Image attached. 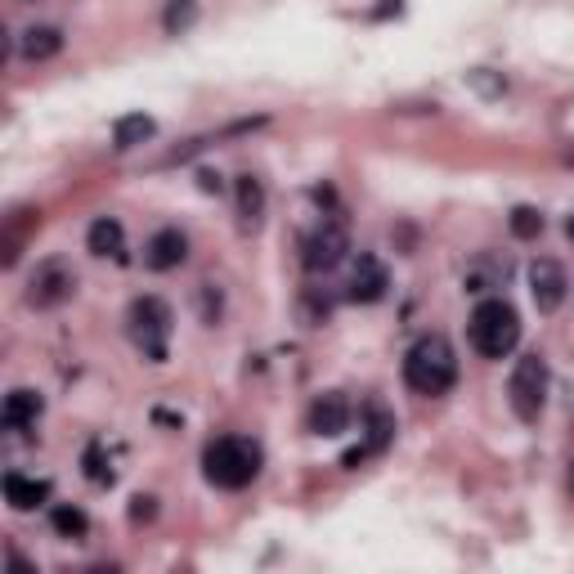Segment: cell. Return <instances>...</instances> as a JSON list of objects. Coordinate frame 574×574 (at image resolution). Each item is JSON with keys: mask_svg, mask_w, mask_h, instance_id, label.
<instances>
[{"mask_svg": "<svg viewBox=\"0 0 574 574\" xmlns=\"http://www.w3.org/2000/svg\"><path fill=\"white\" fill-rule=\"evenodd\" d=\"M404 381L413 395H445L458 381V355L440 332H426L417 337L404 355Z\"/></svg>", "mask_w": 574, "mask_h": 574, "instance_id": "6da1fadb", "label": "cell"}, {"mask_svg": "<svg viewBox=\"0 0 574 574\" xmlns=\"http://www.w3.org/2000/svg\"><path fill=\"white\" fill-rule=\"evenodd\" d=\"M261 445L248 436H220L203 449V475L216 490H248L261 475Z\"/></svg>", "mask_w": 574, "mask_h": 574, "instance_id": "7a4b0ae2", "label": "cell"}, {"mask_svg": "<svg viewBox=\"0 0 574 574\" xmlns=\"http://www.w3.org/2000/svg\"><path fill=\"white\" fill-rule=\"evenodd\" d=\"M467 337L475 346V355H485V359H507L520 342V314L512 310V301L503 297H485L481 306L471 310L467 319Z\"/></svg>", "mask_w": 574, "mask_h": 574, "instance_id": "3957f363", "label": "cell"}, {"mask_svg": "<svg viewBox=\"0 0 574 574\" xmlns=\"http://www.w3.org/2000/svg\"><path fill=\"white\" fill-rule=\"evenodd\" d=\"M171 328H175V314L162 297H135L130 310H126V332L135 351L149 359V364H162L167 351H171Z\"/></svg>", "mask_w": 574, "mask_h": 574, "instance_id": "277c9868", "label": "cell"}, {"mask_svg": "<svg viewBox=\"0 0 574 574\" xmlns=\"http://www.w3.org/2000/svg\"><path fill=\"white\" fill-rule=\"evenodd\" d=\"M507 400H512V413L520 422H539V413L548 404V359L543 355H520L516 359L512 381H507Z\"/></svg>", "mask_w": 574, "mask_h": 574, "instance_id": "5b68a950", "label": "cell"}, {"mask_svg": "<svg viewBox=\"0 0 574 574\" xmlns=\"http://www.w3.org/2000/svg\"><path fill=\"white\" fill-rule=\"evenodd\" d=\"M77 292V269L68 261H41L27 278V306L32 310H59Z\"/></svg>", "mask_w": 574, "mask_h": 574, "instance_id": "8992f818", "label": "cell"}, {"mask_svg": "<svg viewBox=\"0 0 574 574\" xmlns=\"http://www.w3.org/2000/svg\"><path fill=\"white\" fill-rule=\"evenodd\" d=\"M351 252V238H346V225L337 220H323L314 233H306V243H301V265L310 274H328V269H337Z\"/></svg>", "mask_w": 574, "mask_h": 574, "instance_id": "52a82bcc", "label": "cell"}, {"mask_svg": "<svg viewBox=\"0 0 574 574\" xmlns=\"http://www.w3.org/2000/svg\"><path fill=\"white\" fill-rule=\"evenodd\" d=\"M351 426V400L342 391H328V395H314L310 409H306V431L310 436H342Z\"/></svg>", "mask_w": 574, "mask_h": 574, "instance_id": "ba28073f", "label": "cell"}, {"mask_svg": "<svg viewBox=\"0 0 574 574\" xmlns=\"http://www.w3.org/2000/svg\"><path fill=\"white\" fill-rule=\"evenodd\" d=\"M565 292H570V278H565V269H561L556 261L539 256V261L530 265V297H535L539 314H552V310H561Z\"/></svg>", "mask_w": 574, "mask_h": 574, "instance_id": "9c48e42d", "label": "cell"}, {"mask_svg": "<svg viewBox=\"0 0 574 574\" xmlns=\"http://www.w3.org/2000/svg\"><path fill=\"white\" fill-rule=\"evenodd\" d=\"M387 287H391V274H387V265H381L377 256H359L355 261V269H351V283H346V297L351 301H359V306H372V301H381L387 297Z\"/></svg>", "mask_w": 574, "mask_h": 574, "instance_id": "30bf717a", "label": "cell"}, {"mask_svg": "<svg viewBox=\"0 0 574 574\" xmlns=\"http://www.w3.org/2000/svg\"><path fill=\"white\" fill-rule=\"evenodd\" d=\"M188 261V238L180 229H158L149 243H144V265L167 274V269H180Z\"/></svg>", "mask_w": 574, "mask_h": 574, "instance_id": "8fae6325", "label": "cell"}, {"mask_svg": "<svg viewBox=\"0 0 574 574\" xmlns=\"http://www.w3.org/2000/svg\"><path fill=\"white\" fill-rule=\"evenodd\" d=\"M41 413H45L41 391H32V387H14V391L5 395V404H0V426H5V431H27V426L41 422Z\"/></svg>", "mask_w": 574, "mask_h": 574, "instance_id": "7c38bea8", "label": "cell"}, {"mask_svg": "<svg viewBox=\"0 0 574 574\" xmlns=\"http://www.w3.org/2000/svg\"><path fill=\"white\" fill-rule=\"evenodd\" d=\"M0 490H5V503H10L14 512H36V507L50 503V485L36 481V475H23V471H5Z\"/></svg>", "mask_w": 574, "mask_h": 574, "instance_id": "4fadbf2b", "label": "cell"}, {"mask_svg": "<svg viewBox=\"0 0 574 574\" xmlns=\"http://www.w3.org/2000/svg\"><path fill=\"white\" fill-rule=\"evenodd\" d=\"M85 248H90V256H122L126 252V229H122V220L117 216H100L90 225V233H85Z\"/></svg>", "mask_w": 574, "mask_h": 574, "instance_id": "5bb4252c", "label": "cell"}, {"mask_svg": "<svg viewBox=\"0 0 574 574\" xmlns=\"http://www.w3.org/2000/svg\"><path fill=\"white\" fill-rule=\"evenodd\" d=\"M59 50H64V32L50 27V23L27 27V32L19 36V55H23L27 64H45V59H55Z\"/></svg>", "mask_w": 574, "mask_h": 574, "instance_id": "9a60e30c", "label": "cell"}, {"mask_svg": "<svg viewBox=\"0 0 574 574\" xmlns=\"http://www.w3.org/2000/svg\"><path fill=\"white\" fill-rule=\"evenodd\" d=\"M503 283H507V261H494L490 252L475 256V261L467 265V274H462L467 292H494V287H503Z\"/></svg>", "mask_w": 574, "mask_h": 574, "instance_id": "2e32d148", "label": "cell"}, {"mask_svg": "<svg viewBox=\"0 0 574 574\" xmlns=\"http://www.w3.org/2000/svg\"><path fill=\"white\" fill-rule=\"evenodd\" d=\"M153 135H158V122H153V117L126 113V117H117V126H113V149H117V153L139 149V144H144V139H153Z\"/></svg>", "mask_w": 574, "mask_h": 574, "instance_id": "e0dca14e", "label": "cell"}, {"mask_svg": "<svg viewBox=\"0 0 574 574\" xmlns=\"http://www.w3.org/2000/svg\"><path fill=\"white\" fill-rule=\"evenodd\" d=\"M238 216H243V225H256L265 216V184L248 171V175H238Z\"/></svg>", "mask_w": 574, "mask_h": 574, "instance_id": "ac0fdd59", "label": "cell"}, {"mask_svg": "<svg viewBox=\"0 0 574 574\" xmlns=\"http://www.w3.org/2000/svg\"><path fill=\"white\" fill-rule=\"evenodd\" d=\"M50 520H55V530H59L64 539H85V530H90V516H85L81 507H72V503H55Z\"/></svg>", "mask_w": 574, "mask_h": 574, "instance_id": "d6986e66", "label": "cell"}, {"mask_svg": "<svg viewBox=\"0 0 574 574\" xmlns=\"http://www.w3.org/2000/svg\"><path fill=\"white\" fill-rule=\"evenodd\" d=\"M194 19H198V0H171L167 14H162V23H167L171 36H180L184 27H194Z\"/></svg>", "mask_w": 574, "mask_h": 574, "instance_id": "ffe728a7", "label": "cell"}, {"mask_svg": "<svg viewBox=\"0 0 574 574\" xmlns=\"http://www.w3.org/2000/svg\"><path fill=\"white\" fill-rule=\"evenodd\" d=\"M512 233H516V238H539V233H543V216H539L535 207H516V211H512Z\"/></svg>", "mask_w": 574, "mask_h": 574, "instance_id": "44dd1931", "label": "cell"}, {"mask_svg": "<svg viewBox=\"0 0 574 574\" xmlns=\"http://www.w3.org/2000/svg\"><path fill=\"white\" fill-rule=\"evenodd\" d=\"M565 238H570V243H574V216L565 220Z\"/></svg>", "mask_w": 574, "mask_h": 574, "instance_id": "7402d4cb", "label": "cell"}, {"mask_svg": "<svg viewBox=\"0 0 574 574\" xmlns=\"http://www.w3.org/2000/svg\"><path fill=\"white\" fill-rule=\"evenodd\" d=\"M570 490H574V462H570Z\"/></svg>", "mask_w": 574, "mask_h": 574, "instance_id": "603a6c76", "label": "cell"}]
</instances>
